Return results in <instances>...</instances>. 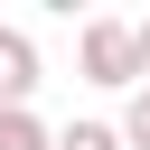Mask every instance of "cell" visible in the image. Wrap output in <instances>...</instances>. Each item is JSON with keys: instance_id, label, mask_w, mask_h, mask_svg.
Instances as JSON below:
<instances>
[{"instance_id": "3", "label": "cell", "mask_w": 150, "mask_h": 150, "mask_svg": "<svg viewBox=\"0 0 150 150\" xmlns=\"http://www.w3.org/2000/svg\"><path fill=\"white\" fill-rule=\"evenodd\" d=\"M47 150H122V131H112V122H66Z\"/></svg>"}, {"instance_id": "4", "label": "cell", "mask_w": 150, "mask_h": 150, "mask_svg": "<svg viewBox=\"0 0 150 150\" xmlns=\"http://www.w3.org/2000/svg\"><path fill=\"white\" fill-rule=\"evenodd\" d=\"M56 131L38 122V112H0V150H47Z\"/></svg>"}, {"instance_id": "2", "label": "cell", "mask_w": 150, "mask_h": 150, "mask_svg": "<svg viewBox=\"0 0 150 150\" xmlns=\"http://www.w3.org/2000/svg\"><path fill=\"white\" fill-rule=\"evenodd\" d=\"M28 94H38V38L0 28V112H28Z\"/></svg>"}, {"instance_id": "1", "label": "cell", "mask_w": 150, "mask_h": 150, "mask_svg": "<svg viewBox=\"0 0 150 150\" xmlns=\"http://www.w3.org/2000/svg\"><path fill=\"white\" fill-rule=\"evenodd\" d=\"M75 66H84V84H131V94H141V66H131V19H84Z\"/></svg>"}, {"instance_id": "5", "label": "cell", "mask_w": 150, "mask_h": 150, "mask_svg": "<svg viewBox=\"0 0 150 150\" xmlns=\"http://www.w3.org/2000/svg\"><path fill=\"white\" fill-rule=\"evenodd\" d=\"M112 131H122V150H150V84H141V94H131V112H122V122H112Z\"/></svg>"}]
</instances>
